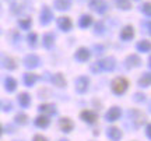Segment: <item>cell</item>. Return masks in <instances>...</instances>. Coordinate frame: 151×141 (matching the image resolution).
Listing matches in <instances>:
<instances>
[{"instance_id": "obj_1", "label": "cell", "mask_w": 151, "mask_h": 141, "mask_svg": "<svg viewBox=\"0 0 151 141\" xmlns=\"http://www.w3.org/2000/svg\"><path fill=\"white\" fill-rule=\"evenodd\" d=\"M127 85H129V82H127L126 78H123V77H116V78L112 81L113 94H116V95H123V94L126 92V89H127Z\"/></svg>"}, {"instance_id": "obj_2", "label": "cell", "mask_w": 151, "mask_h": 141, "mask_svg": "<svg viewBox=\"0 0 151 141\" xmlns=\"http://www.w3.org/2000/svg\"><path fill=\"white\" fill-rule=\"evenodd\" d=\"M129 117H130V120H132L133 126H134V129L141 127V126H143V123L146 122V119H144V115L141 113L140 110H137V109H132V110H129Z\"/></svg>"}, {"instance_id": "obj_3", "label": "cell", "mask_w": 151, "mask_h": 141, "mask_svg": "<svg viewBox=\"0 0 151 141\" xmlns=\"http://www.w3.org/2000/svg\"><path fill=\"white\" fill-rule=\"evenodd\" d=\"M88 85H90V78L86 76H80L77 77L76 80V91L78 94H84L88 89Z\"/></svg>"}, {"instance_id": "obj_4", "label": "cell", "mask_w": 151, "mask_h": 141, "mask_svg": "<svg viewBox=\"0 0 151 141\" xmlns=\"http://www.w3.org/2000/svg\"><path fill=\"white\" fill-rule=\"evenodd\" d=\"M97 63L99 66L101 71H112L115 69V66H116V60L113 59V57H105V59L99 60Z\"/></svg>"}, {"instance_id": "obj_5", "label": "cell", "mask_w": 151, "mask_h": 141, "mask_svg": "<svg viewBox=\"0 0 151 141\" xmlns=\"http://www.w3.org/2000/svg\"><path fill=\"white\" fill-rule=\"evenodd\" d=\"M90 7L94 11H97L98 14H104L105 11L108 10V4L105 0H91L90 1Z\"/></svg>"}, {"instance_id": "obj_6", "label": "cell", "mask_w": 151, "mask_h": 141, "mask_svg": "<svg viewBox=\"0 0 151 141\" xmlns=\"http://www.w3.org/2000/svg\"><path fill=\"white\" fill-rule=\"evenodd\" d=\"M120 116H122V110H120V108H118V106H112V108H109V110L106 112L105 119H106V122H116L118 119H120Z\"/></svg>"}, {"instance_id": "obj_7", "label": "cell", "mask_w": 151, "mask_h": 141, "mask_svg": "<svg viewBox=\"0 0 151 141\" xmlns=\"http://www.w3.org/2000/svg\"><path fill=\"white\" fill-rule=\"evenodd\" d=\"M53 20V13L48 6H43L42 11H41V24L42 25H48L49 22Z\"/></svg>"}, {"instance_id": "obj_8", "label": "cell", "mask_w": 151, "mask_h": 141, "mask_svg": "<svg viewBox=\"0 0 151 141\" xmlns=\"http://www.w3.org/2000/svg\"><path fill=\"white\" fill-rule=\"evenodd\" d=\"M0 66L7 69V70H14L17 67V63L13 57H9V56H6V54H1V56H0Z\"/></svg>"}, {"instance_id": "obj_9", "label": "cell", "mask_w": 151, "mask_h": 141, "mask_svg": "<svg viewBox=\"0 0 151 141\" xmlns=\"http://www.w3.org/2000/svg\"><path fill=\"white\" fill-rule=\"evenodd\" d=\"M80 117H81L83 122H86V123H88V125H94L98 119L97 113L92 112V110H83V112L80 113Z\"/></svg>"}, {"instance_id": "obj_10", "label": "cell", "mask_w": 151, "mask_h": 141, "mask_svg": "<svg viewBox=\"0 0 151 141\" xmlns=\"http://www.w3.org/2000/svg\"><path fill=\"white\" fill-rule=\"evenodd\" d=\"M39 63H41V60H39V57H38L37 54H27L25 56V59H24V64H25V67H28V69H35V67H38L39 66Z\"/></svg>"}, {"instance_id": "obj_11", "label": "cell", "mask_w": 151, "mask_h": 141, "mask_svg": "<svg viewBox=\"0 0 151 141\" xmlns=\"http://www.w3.org/2000/svg\"><path fill=\"white\" fill-rule=\"evenodd\" d=\"M59 127L63 133H70L74 129V123H73V120L70 117H62L59 120Z\"/></svg>"}, {"instance_id": "obj_12", "label": "cell", "mask_w": 151, "mask_h": 141, "mask_svg": "<svg viewBox=\"0 0 151 141\" xmlns=\"http://www.w3.org/2000/svg\"><path fill=\"white\" fill-rule=\"evenodd\" d=\"M58 27H59V29H62V31L69 32L71 29V27H73V22H71V20L69 17H59V18H58Z\"/></svg>"}, {"instance_id": "obj_13", "label": "cell", "mask_w": 151, "mask_h": 141, "mask_svg": "<svg viewBox=\"0 0 151 141\" xmlns=\"http://www.w3.org/2000/svg\"><path fill=\"white\" fill-rule=\"evenodd\" d=\"M38 110L41 112L42 115L48 116V115H55L56 113V106L53 103H42L38 106Z\"/></svg>"}, {"instance_id": "obj_14", "label": "cell", "mask_w": 151, "mask_h": 141, "mask_svg": "<svg viewBox=\"0 0 151 141\" xmlns=\"http://www.w3.org/2000/svg\"><path fill=\"white\" fill-rule=\"evenodd\" d=\"M124 63H126L127 69H134V67H139L141 64V59L137 54H130V56H127V59H126Z\"/></svg>"}, {"instance_id": "obj_15", "label": "cell", "mask_w": 151, "mask_h": 141, "mask_svg": "<svg viewBox=\"0 0 151 141\" xmlns=\"http://www.w3.org/2000/svg\"><path fill=\"white\" fill-rule=\"evenodd\" d=\"M90 56H91V53H90V50L87 48H80L74 54L76 60H78V62H87L90 59Z\"/></svg>"}, {"instance_id": "obj_16", "label": "cell", "mask_w": 151, "mask_h": 141, "mask_svg": "<svg viewBox=\"0 0 151 141\" xmlns=\"http://www.w3.org/2000/svg\"><path fill=\"white\" fill-rule=\"evenodd\" d=\"M106 136H108L112 141H119L122 138L123 134H122L120 129H118V127H109L108 130H106Z\"/></svg>"}, {"instance_id": "obj_17", "label": "cell", "mask_w": 151, "mask_h": 141, "mask_svg": "<svg viewBox=\"0 0 151 141\" xmlns=\"http://www.w3.org/2000/svg\"><path fill=\"white\" fill-rule=\"evenodd\" d=\"M134 37V28L132 25H126V27L120 31V38L123 41H130V39Z\"/></svg>"}, {"instance_id": "obj_18", "label": "cell", "mask_w": 151, "mask_h": 141, "mask_svg": "<svg viewBox=\"0 0 151 141\" xmlns=\"http://www.w3.org/2000/svg\"><path fill=\"white\" fill-rule=\"evenodd\" d=\"M34 123H35V126L39 127V129H46V127H49V125H50V120H49L48 116L42 115V116H38Z\"/></svg>"}, {"instance_id": "obj_19", "label": "cell", "mask_w": 151, "mask_h": 141, "mask_svg": "<svg viewBox=\"0 0 151 141\" xmlns=\"http://www.w3.org/2000/svg\"><path fill=\"white\" fill-rule=\"evenodd\" d=\"M52 82H53V85H56V87H59V88L66 87V80L62 73H56V74L52 77Z\"/></svg>"}, {"instance_id": "obj_20", "label": "cell", "mask_w": 151, "mask_h": 141, "mask_svg": "<svg viewBox=\"0 0 151 141\" xmlns=\"http://www.w3.org/2000/svg\"><path fill=\"white\" fill-rule=\"evenodd\" d=\"M4 88L7 92H14L17 88V81L13 78V77H7L4 80Z\"/></svg>"}, {"instance_id": "obj_21", "label": "cell", "mask_w": 151, "mask_h": 141, "mask_svg": "<svg viewBox=\"0 0 151 141\" xmlns=\"http://www.w3.org/2000/svg\"><path fill=\"white\" fill-rule=\"evenodd\" d=\"M55 38H56V37H55L53 34H45L42 38V45L46 49H50L55 44Z\"/></svg>"}, {"instance_id": "obj_22", "label": "cell", "mask_w": 151, "mask_h": 141, "mask_svg": "<svg viewBox=\"0 0 151 141\" xmlns=\"http://www.w3.org/2000/svg\"><path fill=\"white\" fill-rule=\"evenodd\" d=\"M18 103H20L21 108H28L29 103H31V97L27 92H21L18 95Z\"/></svg>"}, {"instance_id": "obj_23", "label": "cell", "mask_w": 151, "mask_h": 141, "mask_svg": "<svg viewBox=\"0 0 151 141\" xmlns=\"http://www.w3.org/2000/svg\"><path fill=\"white\" fill-rule=\"evenodd\" d=\"M91 24H92V17L90 16V14H84V16H81V18L78 20L80 28H88Z\"/></svg>"}, {"instance_id": "obj_24", "label": "cell", "mask_w": 151, "mask_h": 141, "mask_svg": "<svg viewBox=\"0 0 151 141\" xmlns=\"http://www.w3.org/2000/svg\"><path fill=\"white\" fill-rule=\"evenodd\" d=\"M37 80H38V76L34 74V73H27V74L24 76V84H25L27 87H32L34 84L37 82Z\"/></svg>"}, {"instance_id": "obj_25", "label": "cell", "mask_w": 151, "mask_h": 141, "mask_svg": "<svg viewBox=\"0 0 151 141\" xmlns=\"http://www.w3.org/2000/svg\"><path fill=\"white\" fill-rule=\"evenodd\" d=\"M136 48H137V50L139 52H143V53H147V52H150V41H146V39H143V41H140L139 44L136 45Z\"/></svg>"}, {"instance_id": "obj_26", "label": "cell", "mask_w": 151, "mask_h": 141, "mask_svg": "<svg viewBox=\"0 0 151 141\" xmlns=\"http://www.w3.org/2000/svg\"><path fill=\"white\" fill-rule=\"evenodd\" d=\"M139 85L143 88H147L151 85V76L150 73H144L143 76L140 77V80H139Z\"/></svg>"}, {"instance_id": "obj_27", "label": "cell", "mask_w": 151, "mask_h": 141, "mask_svg": "<svg viewBox=\"0 0 151 141\" xmlns=\"http://www.w3.org/2000/svg\"><path fill=\"white\" fill-rule=\"evenodd\" d=\"M55 7L58 10H67L70 9V0H55Z\"/></svg>"}, {"instance_id": "obj_28", "label": "cell", "mask_w": 151, "mask_h": 141, "mask_svg": "<svg viewBox=\"0 0 151 141\" xmlns=\"http://www.w3.org/2000/svg\"><path fill=\"white\" fill-rule=\"evenodd\" d=\"M115 4L120 10H130L132 9V3L130 0H115Z\"/></svg>"}, {"instance_id": "obj_29", "label": "cell", "mask_w": 151, "mask_h": 141, "mask_svg": "<svg viewBox=\"0 0 151 141\" xmlns=\"http://www.w3.org/2000/svg\"><path fill=\"white\" fill-rule=\"evenodd\" d=\"M14 122L20 126H25L28 123V116L25 113H17L14 117Z\"/></svg>"}, {"instance_id": "obj_30", "label": "cell", "mask_w": 151, "mask_h": 141, "mask_svg": "<svg viewBox=\"0 0 151 141\" xmlns=\"http://www.w3.org/2000/svg\"><path fill=\"white\" fill-rule=\"evenodd\" d=\"M18 25H20L22 29H29V27L32 25V21H31V18H28V17L20 18V20H18Z\"/></svg>"}, {"instance_id": "obj_31", "label": "cell", "mask_w": 151, "mask_h": 141, "mask_svg": "<svg viewBox=\"0 0 151 141\" xmlns=\"http://www.w3.org/2000/svg\"><path fill=\"white\" fill-rule=\"evenodd\" d=\"M37 34L35 32H31V34H28V37H27V41H28V45L31 46V48H35L37 46Z\"/></svg>"}, {"instance_id": "obj_32", "label": "cell", "mask_w": 151, "mask_h": 141, "mask_svg": "<svg viewBox=\"0 0 151 141\" xmlns=\"http://www.w3.org/2000/svg\"><path fill=\"white\" fill-rule=\"evenodd\" d=\"M94 32L97 34V35H102L105 32V27H104V22H97V25H95V31Z\"/></svg>"}, {"instance_id": "obj_33", "label": "cell", "mask_w": 151, "mask_h": 141, "mask_svg": "<svg viewBox=\"0 0 151 141\" xmlns=\"http://www.w3.org/2000/svg\"><path fill=\"white\" fill-rule=\"evenodd\" d=\"M141 13H144L147 17H150L151 16V6H150V3H144V4L141 6Z\"/></svg>"}, {"instance_id": "obj_34", "label": "cell", "mask_w": 151, "mask_h": 141, "mask_svg": "<svg viewBox=\"0 0 151 141\" xmlns=\"http://www.w3.org/2000/svg\"><path fill=\"white\" fill-rule=\"evenodd\" d=\"M133 99H134L136 102H144V99H146V95H144V94H134V98H133Z\"/></svg>"}, {"instance_id": "obj_35", "label": "cell", "mask_w": 151, "mask_h": 141, "mask_svg": "<svg viewBox=\"0 0 151 141\" xmlns=\"http://www.w3.org/2000/svg\"><path fill=\"white\" fill-rule=\"evenodd\" d=\"M91 71H92V73H95V74L101 73V69H99V66H98L97 62H95V63H92V66H91Z\"/></svg>"}, {"instance_id": "obj_36", "label": "cell", "mask_w": 151, "mask_h": 141, "mask_svg": "<svg viewBox=\"0 0 151 141\" xmlns=\"http://www.w3.org/2000/svg\"><path fill=\"white\" fill-rule=\"evenodd\" d=\"M32 141H48V138L42 134H37V136H34V140Z\"/></svg>"}, {"instance_id": "obj_37", "label": "cell", "mask_w": 151, "mask_h": 141, "mask_svg": "<svg viewBox=\"0 0 151 141\" xmlns=\"http://www.w3.org/2000/svg\"><path fill=\"white\" fill-rule=\"evenodd\" d=\"M141 25H144V28H146V32H147V34L151 32V27H150V21H148V20H147V21H144V22H141Z\"/></svg>"}, {"instance_id": "obj_38", "label": "cell", "mask_w": 151, "mask_h": 141, "mask_svg": "<svg viewBox=\"0 0 151 141\" xmlns=\"http://www.w3.org/2000/svg\"><path fill=\"white\" fill-rule=\"evenodd\" d=\"M11 109H13V105H11V102H6V103H4V108H3V110H4V112H10Z\"/></svg>"}, {"instance_id": "obj_39", "label": "cell", "mask_w": 151, "mask_h": 141, "mask_svg": "<svg viewBox=\"0 0 151 141\" xmlns=\"http://www.w3.org/2000/svg\"><path fill=\"white\" fill-rule=\"evenodd\" d=\"M146 134H147V138H150L151 137V126L150 125L146 126Z\"/></svg>"}, {"instance_id": "obj_40", "label": "cell", "mask_w": 151, "mask_h": 141, "mask_svg": "<svg viewBox=\"0 0 151 141\" xmlns=\"http://www.w3.org/2000/svg\"><path fill=\"white\" fill-rule=\"evenodd\" d=\"M94 48H95V50H97V52H95V53H102V46H101V45H99V46H98V45H95V46H94Z\"/></svg>"}, {"instance_id": "obj_41", "label": "cell", "mask_w": 151, "mask_h": 141, "mask_svg": "<svg viewBox=\"0 0 151 141\" xmlns=\"http://www.w3.org/2000/svg\"><path fill=\"white\" fill-rule=\"evenodd\" d=\"M1 133H3V127H1V125H0V136H1Z\"/></svg>"}, {"instance_id": "obj_42", "label": "cell", "mask_w": 151, "mask_h": 141, "mask_svg": "<svg viewBox=\"0 0 151 141\" xmlns=\"http://www.w3.org/2000/svg\"><path fill=\"white\" fill-rule=\"evenodd\" d=\"M59 141H69V140H59Z\"/></svg>"}]
</instances>
